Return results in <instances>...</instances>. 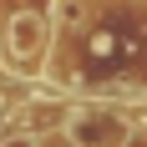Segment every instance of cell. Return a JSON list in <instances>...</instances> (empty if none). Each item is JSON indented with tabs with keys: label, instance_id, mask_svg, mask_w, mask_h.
Masks as SVG:
<instances>
[{
	"label": "cell",
	"instance_id": "1",
	"mask_svg": "<svg viewBox=\"0 0 147 147\" xmlns=\"http://www.w3.org/2000/svg\"><path fill=\"white\" fill-rule=\"evenodd\" d=\"M66 132L81 147H122L127 142V117L112 112V107H81V112H71Z\"/></svg>",
	"mask_w": 147,
	"mask_h": 147
},
{
	"label": "cell",
	"instance_id": "3",
	"mask_svg": "<svg viewBox=\"0 0 147 147\" xmlns=\"http://www.w3.org/2000/svg\"><path fill=\"white\" fill-rule=\"evenodd\" d=\"M0 147H41V137H30V132H0Z\"/></svg>",
	"mask_w": 147,
	"mask_h": 147
},
{
	"label": "cell",
	"instance_id": "4",
	"mask_svg": "<svg viewBox=\"0 0 147 147\" xmlns=\"http://www.w3.org/2000/svg\"><path fill=\"white\" fill-rule=\"evenodd\" d=\"M41 147H81V142H71V132H56V137H41Z\"/></svg>",
	"mask_w": 147,
	"mask_h": 147
},
{
	"label": "cell",
	"instance_id": "2",
	"mask_svg": "<svg viewBox=\"0 0 147 147\" xmlns=\"http://www.w3.org/2000/svg\"><path fill=\"white\" fill-rule=\"evenodd\" d=\"M41 41H46V26H41V15H15V20H5V26H0L5 66H10V61H30L36 51H41Z\"/></svg>",
	"mask_w": 147,
	"mask_h": 147
}]
</instances>
